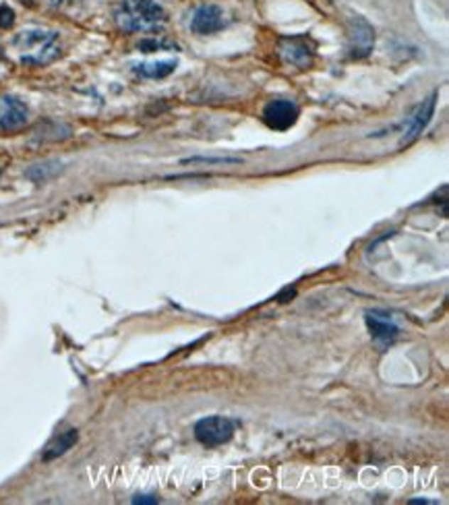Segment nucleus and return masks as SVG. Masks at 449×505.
Listing matches in <instances>:
<instances>
[{
    "label": "nucleus",
    "mask_w": 449,
    "mask_h": 505,
    "mask_svg": "<svg viewBox=\"0 0 449 505\" xmlns=\"http://www.w3.org/2000/svg\"><path fill=\"white\" fill-rule=\"evenodd\" d=\"M13 46L23 65H48L60 54L58 33L48 29H25L15 40Z\"/></svg>",
    "instance_id": "nucleus-2"
},
{
    "label": "nucleus",
    "mask_w": 449,
    "mask_h": 505,
    "mask_svg": "<svg viewBox=\"0 0 449 505\" xmlns=\"http://www.w3.org/2000/svg\"><path fill=\"white\" fill-rule=\"evenodd\" d=\"M226 25L224 19V11L217 4H203L193 13L190 19V29L199 36H210L220 31Z\"/></svg>",
    "instance_id": "nucleus-9"
},
{
    "label": "nucleus",
    "mask_w": 449,
    "mask_h": 505,
    "mask_svg": "<svg viewBox=\"0 0 449 505\" xmlns=\"http://www.w3.org/2000/svg\"><path fill=\"white\" fill-rule=\"evenodd\" d=\"M263 121L274 131H286L298 121V108L290 99H274L263 108Z\"/></svg>",
    "instance_id": "nucleus-5"
},
{
    "label": "nucleus",
    "mask_w": 449,
    "mask_h": 505,
    "mask_svg": "<svg viewBox=\"0 0 449 505\" xmlns=\"http://www.w3.org/2000/svg\"><path fill=\"white\" fill-rule=\"evenodd\" d=\"M176 69V60H156V63H143L135 67V72L145 79H164Z\"/></svg>",
    "instance_id": "nucleus-12"
},
{
    "label": "nucleus",
    "mask_w": 449,
    "mask_h": 505,
    "mask_svg": "<svg viewBox=\"0 0 449 505\" xmlns=\"http://www.w3.org/2000/svg\"><path fill=\"white\" fill-rule=\"evenodd\" d=\"M29 122V108L19 97L4 96L0 99V133L19 131Z\"/></svg>",
    "instance_id": "nucleus-7"
},
{
    "label": "nucleus",
    "mask_w": 449,
    "mask_h": 505,
    "mask_svg": "<svg viewBox=\"0 0 449 505\" xmlns=\"http://www.w3.org/2000/svg\"><path fill=\"white\" fill-rule=\"evenodd\" d=\"M410 504H435V501H431V499H412Z\"/></svg>",
    "instance_id": "nucleus-16"
},
{
    "label": "nucleus",
    "mask_w": 449,
    "mask_h": 505,
    "mask_svg": "<svg viewBox=\"0 0 449 505\" xmlns=\"http://www.w3.org/2000/svg\"><path fill=\"white\" fill-rule=\"evenodd\" d=\"M133 504H158V499L151 495H137V497H133Z\"/></svg>",
    "instance_id": "nucleus-15"
},
{
    "label": "nucleus",
    "mask_w": 449,
    "mask_h": 505,
    "mask_svg": "<svg viewBox=\"0 0 449 505\" xmlns=\"http://www.w3.org/2000/svg\"><path fill=\"white\" fill-rule=\"evenodd\" d=\"M114 19L126 33H147L166 23V11L156 0H124L117 9Z\"/></svg>",
    "instance_id": "nucleus-1"
},
{
    "label": "nucleus",
    "mask_w": 449,
    "mask_h": 505,
    "mask_svg": "<svg viewBox=\"0 0 449 505\" xmlns=\"http://www.w3.org/2000/svg\"><path fill=\"white\" fill-rule=\"evenodd\" d=\"M50 2H54V4H69V2H75V0H50Z\"/></svg>",
    "instance_id": "nucleus-17"
},
{
    "label": "nucleus",
    "mask_w": 449,
    "mask_h": 505,
    "mask_svg": "<svg viewBox=\"0 0 449 505\" xmlns=\"http://www.w3.org/2000/svg\"><path fill=\"white\" fill-rule=\"evenodd\" d=\"M234 431H237V423L228 416H207L195 425L197 441L207 447H217V445L228 443Z\"/></svg>",
    "instance_id": "nucleus-3"
},
{
    "label": "nucleus",
    "mask_w": 449,
    "mask_h": 505,
    "mask_svg": "<svg viewBox=\"0 0 449 505\" xmlns=\"http://www.w3.org/2000/svg\"><path fill=\"white\" fill-rule=\"evenodd\" d=\"M364 321H367V327L371 332L373 340L377 342L379 346H389L398 334H400V327L396 325V321L391 319L389 313H383V311H367L364 315Z\"/></svg>",
    "instance_id": "nucleus-8"
},
{
    "label": "nucleus",
    "mask_w": 449,
    "mask_h": 505,
    "mask_svg": "<svg viewBox=\"0 0 449 505\" xmlns=\"http://www.w3.org/2000/svg\"><path fill=\"white\" fill-rule=\"evenodd\" d=\"M77 441H79V433H77V429H69V431L60 433L54 441L48 443V447L44 450V454H42V460H44V462L58 460L60 456H65L71 447H75Z\"/></svg>",
    "instance_id": "nucleus-11"
},
{
    "label": "nucleus",
    "mask_w": 449,
    "mask_h": 505,
    "mask_svg": "<svg viewBox=\"0 0 449 505\" xmlns=\"http://www.w3.org/2000/svg\"><path fill=\"white\" fill-rule=\"evenodd\" d=\"M375 46V31L362 17H352L348 23V48L355 58H364Z\"/></svg>",
    "instance_id": "nucleus-4"
},
{
    "label": "nucleus",
    "mask_w": 449,
    "mask_h": 505,
    "mask_svg": "<svg viewBox=\"0 0 449 505\" xmlns=\"http://www.w3.org/2000/svg\"><path fill=\"white\" fill-rule=\"evenodd\" d=\"M13 23H15V11L9 4H2L0 6V27L9 29V27H13Z\"/></svg>",
    "instance_id": "nucleus-14"
},
{
    "label": "nucleus",
    "mask_w": 449,
    "mask_h": 505,
    "mask_svg": "<svg viewBox=\"0 0 449 505\" xmlns=\"http://www.w3.org/2000/svg\"><path fill=\"white\" fill-rule=\"evenodd\" d=\"M280 56L284 58V63L298 67V69H308L313 63V44L305 36H296V38H284L280 42Z\"/></svg>",
    "instance_id": "nucleus-6"
},
{
    "label": "nucleus",
    "mask_w": 449,
    "mask_h": 505,
    "mask_svg": "<svg viewBox=\"0 0 449 505\" xmlns=\"http://www.w3.org/2000/svg\"><path fill=\"white\" fill-rule=\"evenodd\" d=\"M183 164H240V158H203L195 156L183 160Z\"/></svg>",
    "instance_id": "nucleus-13"
},
{
    "label": "nucleus",
    "mask_w": 449,
    "mask_h": 505,
    "mask_svg": "<svg viewBox=\"0 0 449 505\" xmlns=\"http://www.w3.org/2000/svg\"><path fill=\"white\" fill-rule=\"evenodd\" d=\"M435 102H437V94H433L431 97H426L425 102L416 108V112L410 116L408 126L404 131V137L400 145H410L412 141H416L421 137V133L426 129V124L433 119V112H435Z\"/></svg>",
    "instance_id": "nucleus-10"
}]
</instances>
